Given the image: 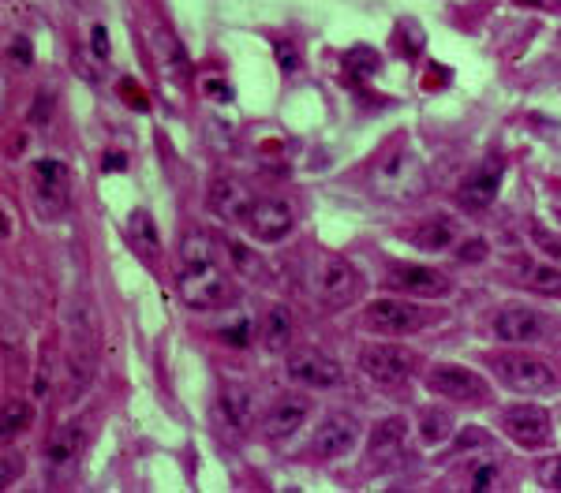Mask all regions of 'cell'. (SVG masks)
Here are the masks:
<instances>
[{"instance_id": "cell-1", "label": "cell", "mask_w": 561, "mask_h": 493, "mask_svg": "<svg viewBox=\"0 0 561 493\" xmlns=\"http://www.w3.org/2000/svg\"><path fill=\"white\" fill-rule=\"evenodd\" d=\"M176 273H180V299L191 310H221L232 303V284L214 262V246L206 232L198 228L184 232Z\"/></svg>"}, {"instance_id": "cell-2", "label": "cell", "mask_w": 561, "mask_h": 493, "mask_svg": "<svg viewBox=\"0 0 561 493\" xmlns=\"http://www.w3.org/2000/svg\"><path fill=\"white\" fill-rule=\"evenodd\" d=\"M303 292L323 310H341V307L355 303V296L364 292V277H359L355 266L341 255H318L303 269Z\"/></svg>"}, {"instance_id": "cell-3", "label": "cell", "mask_w": 561, "mask_h": 493, "mask_svg": "<svg viewBox=\"0 0 561 493\" xmlns=\"http://www.w3.org/2000/svg\"><path fill=\"white\" fill-rule=\"evenodd\" d=\"M371 187L375 194H382L386 202H416L427 191V173L423 161L416 157V150L408 146H393L386 150L375 169H371Z\"/></svg>"}, {"instance_id": "cell-4", "label": "cell", "mask_w": 561, "mask_h": 493, "mask_svg": "<svg viewBox=\"0 0 561 493\" xmlns=\"http://www.w3.org/2000/svg\"><path fill=\"white\" fill-rule=\"evenodd\" d=\"M98 366V325L90 307L75 310V318L68 321V374H71V396H79Z\"/></svg>"}, {"instance_id": "cell-5", "label": "cell", "mask_w": 561, "mask_h": 493, "mask_svg": "<svg viewBox=\"0 0 561 493\" xmlns=\"http://www.w3.org/2000/svg\"><path fill=\"white\" fill-rule=\"evenodd\" d=\"M359 370H364L367 378L382 382V385H400L412 378L416 370V355L397 348V344H367L359 351Z\"/></svg>"}, {"instance_id": "cell-6", "label": "cell", "mask_w": 561, "mask_h": 493, "mask_svg": "<svg viewBox=\"0 0 561 493\" xmlns=\"http://www.w3.org/2000/svg\"><path fill=\"white\" fill-rule=\"evenodd\" d=\"M494 374L516 389V393H550L554 389V370L532 355H498L494 359Z\"/></svg>"}, {"instance_id": "cell-7", "label": "cell", "mask_w": 561, "mask_h": 493, "mask_svg": "<svg viewBox=\"0 0 561 493\" xmlns=\"http://www.w3.org/2000/svg\"><path fill=\"white\" fill-rule=\"evenodd\" d=\"M364 325L378 329V333H389V337H405L427 325V314L408 299H375L364 310Z\"/></svg>"}, {"instance_id": "cell-8", "label": "cell", "mask_w": 561, "mask_h": 493, "mask_svg": "<svg viewBox=\"0 0 561 493\" xmlns=\"http://www.w3.org/2000/svg\"><path fill=\"white\" fill-rule=\"evenodd\" d=\"M34 194L42 202V214L49 217H60L68 210V194H71V173L64 161H37L34 164Z\"/></svg>"}, {"instance_id": "cell-9", "label": "cell", "mask_w": 561, "mask_h": 493, "mask_svg": "<svg viewBox=\"0 0 561 493\" xmlns=\"http://www.w3.org/2000/svg\"><path fill=\"white\" fill-rule=\"evenodd\" d=\"M386 284L393 292L419 296V299H446L453 292V280L438 269H427V266H393Z\"/></svg>"}, {"instance_id": "cell-10", "label": "cell", "mask_w": 561, "mask_h": 493, "mask_svg": "<svg viewBox=\"0 0 561 493\" xmlns=\"http://www.w3.org/2000/svg\"><path fill=\"white\" fill-rule=\"evenodd\" d=\"M206 205H210V214L225 225H239V221H248L251 210H255V194L248 184H239L232 176H221L210 184V194H206Z\"/></svg>"}, {"instance_id": "cell-11", "label": "cell", "mask_w": 561, "mask_h": 493, "mask_svg": "<svg viewBox=\"0 0 561 493\" xmlns=\"http://www.w3.org/2000/svg\"><path fill=\"white\" fill-rule=\"evenodd\" d=\"M434 393H442L457 404H483L491 396L487 382L475 374V370L468 366H434L430 370V382H427Z\"/></svg>"}, {"instance_id": "cell-12", "label": "cell", "mask_w": 561, "mask_h": 493, "mask_svg": "<svg viewBox=\"0 0 561 493\" xmlns=\"http://www.w3.org/2000/svg\"><path fill=\"white\" fill-rule=\"evenodd\" d=\"M502 423H505V434L516 445H524V448H543L550 441V415L539 404H513V407H505Z\"/></svg>"}, {"instance_id": "cell-13", "label": "cell", "mask_w": 561, "mask_h": 493, "mask_svg": "<svg viewBox=\"0 0 561 493\" xmlns=\"http://www.w3.org/2000/svg\"><path fill=\"white\" fill-rule=\"evenodd\" d=\"M289 378L300 385H311V389H333V385H341V366L326 351L303 348L289 359Z\"/></svg>"}, {"instance_id": "cell-14", "label": "cell", "mask_w": 561, "mask_h": 493, "mask_svg": "<svg viewBox=\"0 0 561 493\" xmlns=\"http://www.w3.org/2000/svg\"><path fill=\"white\" fill-rule=\"evenodd\" d=\"M292 205L285 198H262L255 202V210L248 217V228L259 243H280L289 232H292Z\"/></svg>"}, {"instance_id": "cell-15", "label": "cell", "mask_w": 561, "mask_h": 493, "mask_svg": "<svg viewBox=\"0 0 561 493\" xmlns=\"http://www.w3.org/2000/svg\"><path fill=\"white\" fill-rule=\"evenodd\" d=\"M546 333V318L532 307H505L494 314V337L505 344H532Z\"/></svg>"}, {"instance_id": "cell-16", "label": "cell", "mask_w": 561, "mask_h": 493, "mask_svg": "<svg viewBox=\"0 0 561 493\" xmlns=\"http://www.w3.org/2000/svg\"><path fill=\"white\" fill-rule=\"evenodd\" d=\"M359 441V423L344 411H333V415L323 419V426L314 430V456L323 460H337L344 452H352V445Z\"/></svg>"}, {"instance_id": "cell-17", "label": "cell", "mask_w": 561, "mask_h": 493, "mask_svg": "<svg viewBox=\"0 0 561 493\" xmlns=\"http://www.w3.org/2000/svg\"><path fill=\"white\" fill-rule=\"evenodd\" d=\"M83 426L79 423H68V426H60L57 434H53V441L46 445V467L53 471V478L60 482V478H68L71 471H75V464H79V456H83Z\"/></svg>"}, {"instance_id": "cell-18", "label": "cell", "mask_w": 561, "mask_h": 493, "mask_svg": "<svg viewBox=\"0 0 561 493\" xmlns=\"http://www.w3.org/2000/svg\"><path fill=\"white\" fill-rule=\"evenodd\" d=\"M311 415V404L303 396H285V400H277L270 411H266V419H262V434L270 441H285L292 437Z\"/></svg>"}, {"instance_id": "cell-19", "label": "cell", "mask_w": 561, "mask_h": 493, "mask_svg": "<svg viewBox=\"0 0 561 493\" xmlns=\"http://www.w3.org/2000/svg\"><path fill=\"white\" fill-rule=\"evenodd\" d=\"M498 187H502V161L491 157L460 184V202L468 205V210H487L498 194Z\"/></svg>"}, {"instance_id": "cell-20", "label": "cell", "mask_w": 561, "mask_h": 493, "mask_svg": "<svg viewBox=\"0 0 561 493\" xmlns=\"http://www.w3.org/2000/svg\"><path fill=\"white\" fill-rule=\"evenodd\" d=\"M217 407H221V419L236 430V434H244L255 419V396L248 385H239V382H228L217 396Z\"/></svg>"}, {"instance_id": "cell-21", "label": "cell", "mask_w": 561, "mask_h": 493, "mask_svg": "<svg viewBox=\"0 0 561 493\" xmlns=\"http://www.w3.org/2000/svg\"><path fill=\"white\" fill-rule=\"evenodd\" d=\"M405 437H408V423L405 419H382L371 434V460L375 464H397V456L405 452Z\"/></svg>"}, {"instance_id": "cell-22", "label": "cell", "mask_w": 561, "mask_h": 493, "mask_svg": "<svg viewBox=\"0 0 561 493\" xmlns=\"http://www.w3.org/2000/svg\"><path fill=\"white\" fill-rule=\"evenodd\" d=\"M516 277L524 280L532 292H543V296H557L561 292V269L554 262H524L516 269Z\"/></svg>"}, {"instance_id": "cell-23", "label": "cell", "mask_w": 561, "mask_h": 493, "mask_svg": "<svg viewBox=\"0 0 561 493\" xmlns=\"http://www.w3.org/2000/svg\"><path fill=\"white\" fill-rule=\"evenodd\" d=\"M132 246L146 258V262H157L162 255V239H157V225L146 210H135L132 214Z\"/></svg>"}, {"instance_id": "cell-24", "label": "cell", "mask_w": 561, "mask_h": 493, "mask_svg": "<svg viewBox=\"0 0 561 493\" xmlns=\"http://www.w3.org/2000/svg\"><path fill=\"white\" fill-rule=\"evenodd\" d=\"M289 341H292V314H289V307H273L262 321V344L270 351H285Z\"/></svg>"}, {"instance_id": "cell-25", "label": "cell", "mask_w": 561, "mask_h": 493, "mask_svg": "<svg viewBox=\"0 0 561 493\" xmlns=\"http://www.w3.org/2000/svg\"><path fill=\"white\" fill-rule=\"evenodd\" d=\"M453 236H457V221L453 217H434V221H427L419 228L416 243L423 246V251H446V246L453 243Z\"/></svg>"}, {"instance_id": "cell-26", "label": "cell", "mask_w": 561, "mask_h": 493, "mask_svg": "<svg viewBox=\"0 0 561 493\" xmlns=\"http://www.w3.org/2000/svg\"><path fill=\"white\" fill-rule=\"evenodd\" d=\"M30 423H34V411H30L26 400H8L5 404V415H0V430H5V437L23 434Z\"/></svg>"}, {"instance_id": "cell-27", "label": "cell", "mask_w": 561, "mask_h": 493, "mask_svg": "<svg viewBox=\"0 0 561 493\" xmlns=\"http://www.w3.org/2000/svg\"><path fill=\"white\" fill-rule=\"evenodd\" d=\"M419 430H423V441H446L450 434V419L442 415V411H423V419H419Z\"/></svg>"}, {"instance_id": "cell-28", "label": "cell", "mask_w": 561, "mask_h": 493, "mask_svg": "<svg viewBox=\"0 0 561 493\" xmlns=\"http://www.w3.org/2000/svg\"><path fill=\"white\" fill-rule=\"evenodd\" d=\"M498 482V464L494 460H475L468 467V486L471 489H491Z\"/></svg>"}, {"instance_id": "cell-29", "label": "cell", "mask_w": 561, "mask_h": 493, "mask_svg": "<svg viewBox=\"0 0 561 493\" xmlns=\"http://www.w3.org/2000/svg\"><path fill=\"white\" fill-rule=\"evenodd\" d=\"M450 75H453L450 68H442V64H430V68H427V75H423V90H442Z\"/></svg>"}, {"instance_id": "cell-30", "label": "cell", "mask_w": 561, "mask_h": 493, "mask_svg": "<svg viewBox=\"0 0 561 493\" xmlns=\"http://www.w3.org/2000/svg\"><path fill=\"white\" fill-rule=\"evenodd\" d=\"M120 98H124L128 105H135L139 112H146V109H150V101H146V94H143L139 87H132V79H124V82H120Z\"/></svg>"}, {"instance_id": "cell-31", "label": "cell", "mask_w": 561, "mask_h": 493, "mask_svg": "<svg viewBox=\"0 0 561 493\" xmlns=\"http://www.w3.org/2000/svg\"><path fill=\"white\" fill-rule=\"evenodd\" d=\"M344 64H348L352 71H375V68H378V60L367 57V49H352V53L344 57Z\"/></svg>"}, {"instance_id": "cell-32", "label": "cell", "mask_w": 561, "mask_h": 493, "mask_svg": "<svg viewBox=\"0 0 561 493\" xmlns=\"http://www.w3.org/2000/svg\"><path fill=\"white\" fill-rule=\"evenodd\" d=\"M457 258H460V262H471V266H475V262H483V258H487V243H479V239L464 243L460 251H457Z\"/></svg>"}, {"instance_id": "cell-33", "label": "cell", "mask_w": 561, "mask_h": 493, "mask_svg": "<svg viewBox=\"0 0 561 493\" xmlns=\"http://www.w3.org/2000/svg\"><path fill=\"white\" fill-rule=\"evenodd\" d=\"M532 239H535V243L543 246V251H546V255H554V258L561 255V243H557L554 236H546V228H543V225H532Z\"/></svg>"}, {"instance_id": "cell-34", "label": "cell", "mask_w": 561, "mask_h": 493, "mask_svg": "<svg viewBox=\"0 0 561 493\" xmlns=\"http://www.w3.org/2000/svg\"><path fill=\"white\" fill-rule=\"evenodd\" d=\"M203 90H206V98H214V101H228V98H232V87H228L225 79H206Z\"/></svg>"}, {"instance_id": "cell-35", "label": "cell", "mask_w": 561, "mask_h": 493, "mask_svg": "<svg viewBox=\"0 0 561 493\" xmlns=\"http://www.w3.org/2000/svg\"><path fill=\"white\" fill-rule=\"evenodd\" d=\"M232 258H236V266L244 269V273H255L259 269V258L248 251V246H239V243H232Z\"/></svg>"}, {"instance_id": "cell-36", "label": "cell", "mask_w": 561, "mask_h": 493, "mask_svg": "<svg viewBox=\"0 0 561 493\" xmlns=\"http://www.w3.org/2000/svg\"><path fill=\"white\" fill-rule=\"evenodd\" d=\"M543 486H550V489H561V456L557 460H550V464H543Z\"/></svg>"}, {"instance_id": "cell-37", "label": "cell", "mask_w": 561, "mask_h": 493, "mask_svg": "<svg viewBox=\"0 0 561 493\" xmlns=\"http://www.w3.org/2000/svg\"><path fill=\"white\" fill-rule=\"evenodd\" d=\"M90 46H94V57H98V60H105V57H109V34H105V26H94V34H90Z\"/></svg>"}, {"instance_id": "cell-38", "label": "cell", "mask_w": 561, "mask_h": 493, "mask_svg": "<svg viewBox=\"0 0 561 493\" xmlns=\"http://www.w3.org/2000/svg\"><path fill=\"white\" fill-rule=\"evenodd\" d=\"M23 475V460L19 456H12V448L5 452V486L12 482V478H19Z\"/></svg>"}, {"instance_id": "cell-39", "label": "cell", "mask_w": 561, "mask_h": 493, "mask_svg": "<svg viewBox=\"0 0 561 493\" xmlns=\"http://www.w3.org/2000/svg\"><path fill=\"white\" fill-rule=\"evenodd\" d=\"M487 441V434L483 430H464L460 434V441H457V448H475V445H483Z\"/></svg>"}, {"instance_id": "cell-40", "label": "cell", "mask_w": 561, "mask_h": 493, "mask_svg": "<svg viewBox=\"0 0 561 493\" xmlns=\"http://www.w3.org/2000/svg\"><path fill=\"white\" fill-rule=\"evenodd\" d=\"M12 57H19L23 64H30V41L26 37H16L12 41Z\"/></svg>"}, {"instance_id": "cell-41", "label": "cell", "mask_w": 561, "mask_h": 493, "mask_svg": "<svg viewBox=\"0 0 561 493\" xmlns=\"http://www.w3.org/2000/svg\"><path fill=\"white\" fill-rule=\"evenodd\" d=\"M277 60H280V68L292 71V68H296V49H292V46H280V49H277Z\"/></svg>"}, {"instance_id": "cell-42", "label": "cell", "mask_w": 561, "mask_h": 493, "mask_svg": "<svg viewBox=\"0 0 561 493\" xmlns=\"http://www.w3.org/2000/svg\"><path fill=\"white\" fill-rule=\"evenodd\" d=\"M101 164H105V169H124L128 161H124V153H109V157H105Z\"/></svg>"}, {"instance_id": "cell-43", "label": "cell", "mask_w": 561, "mask_h": 493, "mask_svg": "<svg viewBox=\"0 0 561 493\" xmlns=\"http://www.w3.org/2000/svg\"><path fill=\"white\" fill-rule=\"evenodd\" d=\"M516 5H532V8H546V0H516Z\"/></svg>"}]
</instances>
